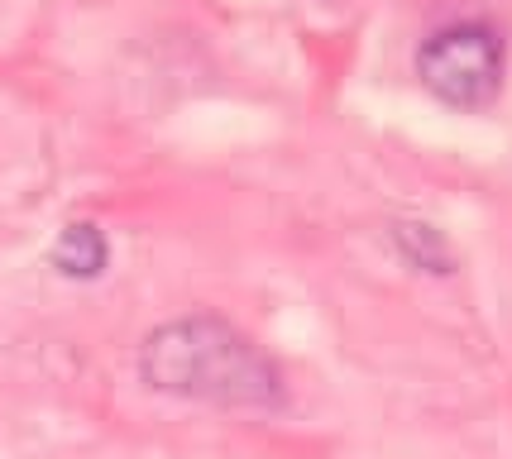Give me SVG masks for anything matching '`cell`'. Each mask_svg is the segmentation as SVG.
Here are the masks:
<instances>
[{
  "label": "cell",
  "mask_w": 512,
  "mask_h": 459,
  "mask_svg": "<svg viewBox=\"0 0 512 459\" xmlns=\"http://www.w3.org/2000/svg\"><path fill=\"white\" fill-rule=\"evenodd\" d=\"M139 373L154 393L211 402V407H273L283 402V373L245 330L221 316H182L158 326L144 350Z\"/></svg>",
  "instance_id": "1"
},
{
  "label": "cell",
  "mask_w": 512,
  "mask_h": 459,
  "mask_svg": "<svg viewBox=\"0 0 512 459\" xmlns=\"http://www.w3.org/2000/svg\"><path fill=\"white\" fill-rule=\"evenodd\" d=\"M417 77L446 106H489L503 87V39L489 24H446L417 53Z\"/></svg>",
  "instance_id": "2"
},
{
  "label": "cell",
  "mask_w": 512,
  "mask_h": 459,
  "mask_svg": "<svg viewBox=\"0 0 512 459\" xmlns=\"http://www.w3.org/2000/svg\"><path fill=\"white\" fill-rule=\"evenodd\" d=\"M48 259H53V268H58L63 278L87 283V278H101V273H106L111 244H106V235H101L91 220H72V225H63V235L53 240Z\"/></svg>",
  "instance_id": "3"
},
{
  "label": "cell",
  "mask_w": 512,
  "mask_h": 459,
  "mask_svg": "<svg viewBox=\"0 0 512 459\" xmlns=\"http://www.w3.org/2000/svg\"><path fill=\"white\" fill-rule=\"evenodd\" d=\"M393 240L402 244V254L417 263L422 273H450V249H446V240H441L431 225L398 220V225H393Z\"/></svg>",
  "instance_id": "4"
}]
</instances>
